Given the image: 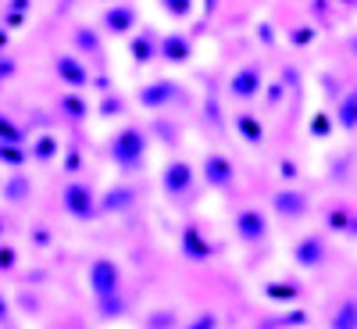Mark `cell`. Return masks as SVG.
<instances>
[{
    "label": "cell",
    "instance_id": "obj_15",
    "mask_svg": "<svg viewBox=\"0 0 357 329\" xmlns=\"http://www.w3.org/2000/svg\"><path fill=\"white\" fill-rule=\"evenodd\" d=\"M129 57L136 65H151L154 57H161V36L154 33L151 25H143L139 33L129 36Z\"/></svg>",
    "mask_w": 357,
    "mask_h": 329
},
{
    "label": "cell",
    "instance_id": "obj_50",
    "mask_svg": "<svg viewBox=\"0 0 357 329\" xmlns=\"http://www.w3.org/2000/svg\"><path fill=\"white\" fill-rule=\"evenodd\" d=\"M93 86L100 89V94H104V97L111 94V79H107V75H93Z\"/></svg>",
    "mask_w": 357,
    "mask_h": 329
},
{
    "label": "cell",
    "instance_id": "obj_14",
    "mask_svg": "<svg viewBox=\"0 0 357 329\" xmlns=\"http://www.w3.org/2000/svg\"><path fill=\"white\" fill-rule=\"evenodd\" d=\"M136 200H139V190L132 183H114L100 193V215H126Z\"/></svg>",
    "mask_w": 357,
    "mask_h": 329
},
{
    "label": "cell",
    "instance_id": "obj_8",
    "mask_svg": "<svg viewBox=\"0 0 357 329\" xmlns=\"http://www.w3.org/2000/svg\"><path fill=\"white\" fill-rule=\"evenodd\" d=\"M200 179L211 190H232L236 187V168H232V161L225 154L211 151V154H204V161H200Z\"/></svg>",
    "mask_w": 357,
    "mask_h": 329
},
{
    "label": "cell",
    "instance_id": "obj_4",
    "mask_svg": "<svg viewBox=\"0 0 357 329\" xmlns=\"http://www.w3.org/2000/svg\"><path fill=\"white\" fill-rule=\"evenodd\" d=\"M264 72H261V65L257 61H247L243 68H236L232 75H229V82H225V94L232 97V101H240V104H247V101H257L261 94H264Z\"/></svg>",
    "mask_w": 357,
    "mask_h": 329
},
{
    "label": "cell",
    "instance_id": "obj_47",
    "mask_svg": "<svg viewBox=\"0 0 357 329\" xmlns=\"http://www.w3.org/2000/svg\"><path fill=\"white\" fill-rule=\"evenodd\" d=\"M8 11H15V15H29V11H33V0H8Z\"/></svg>",
    "mask_w": 357,
    "mask_h": 329
},
{
    "label": "cell",
    "instance_id": "obj_31",
    "mask_svg": "<svg viewBox=\"0 0 357 329\" xmlns=\"http://www.w3.org/2000/svg\"><path fill=\"white\" fill-rule=\"evenodd\" d=\"M296 326H307V312L304 308H293V312H286V315H279L272 322H264L261 329H296Z\"/></svg>",
    "mask_w": 357,
    "mask_h": 329
},
{
    "label": "cell",
    "instance_id": "obj_34",
    "mask_svg": "<svg viewBox=\"0 0 357 329\" xmlns=\"http://www.w3.org/2000/svg\"><path fill=\"white\" fill-rule=\"evenodd\" d=\"M97 115H100V118H122V115H126V101L118 97V94H107V97L97 104Z\"/></svg>",
    "mask_w": 357,
    "mask_h": 329
},
{
    "label": "cell",
    "instance_id": "obj_45",
    "mask_svg": "<svg viewBox=\"0 0 357 329\" xmlns=\"http://www.w3.org/2000/svg\"><path fill=\"white\" fill-rule=\"evenodd\" d=\"M11 75H15V61H11V57H4V50H0V82L11 79Z\"/></svg>",
    "mask_w": 357,
    "mask_h": 329
},
{
    "label": "cell",
    "instance_id": "obj_43",
    "mask_svg": "<svg viewBox=\"0 0 357 329\" xmlns=\"http://www.w3.org/2000/svg\"><path fill=\"white\" fill-rule=\"evenodd\" d=\"M33 244H36V247H50V244H54V233H50L47 226H33Z\"/></svg>",
    "mask_w": 357,
    "mask_h": 329
},
{
    "label": "cell",
    "instance_id": "obj_2",
    "mask_svg": "<svg viewBox=\"0 0 357 329\" xmlns=\"http://www.w3.org/2000/svg\"><path fill=\"white\" fill-rule=\"evenodd\" d=\"M61 207H65L75 222H93V219L100 215V197L89 190L86 183L72 179V183L61 190Z\"/></svg>",
    "mask_w": 357,
    "mask_h": 329
},
{
    "label": "cell",
    "instance_id": "obj_57",
    "mask_svg": "<svg viewBox=\"0 0 357 329\" xmlns=\"http://www.w3.org/2000/svg\"><path fill=\"white\" fill-rule=\"evenodd\" d=\"M340 4H343V8H357V0H340Z\"/></svg>",
    "mask_w": 357,
    "mask_h": 329
},
{
    "label": "cell",
    "instance_id": "obj_55",
    "mask_svg": "<svg viewBox=\"0 0 357 329\" xmlns=\"http://www.w3.org/2000/svg\"><path fill=\"white\" fill-rule=\"evenodd\" d=\"M4 47H8V29L0 25V50H4Z\"/></svg>",
    "mask_w": 357,
    "mask_h": 329
},
{
    "label": "cell",
    "instance_id": "obj_44",
    "mask_svg": "<svg viewBox=\"0 0 357 329\" xmlns=\"http://www.w3.org/2000/svg\"><path fill=\"white\" fill-rule=\"evenodd\" d=\"M29 22V15H15V11H4V29H22Z\"/></svg>",
    "mask_w": 357,
    "mask_h": 329
},
{
    "label": "cell",
    "instance_id": "obj_58",
    "mask_svg": "<svg viewBox=\"0 0 357 329\" xmlns=\"http://www.w3.org/2000/svg\"><path fill=\"white\" fill-rule=\"evenodd\" d=\"M0 86H4V82H0Z\"/></svg>",
    "mask_w": 357,
    "mask_h": 329
},
{
    "label": "cell",
    "instance_id": "obj_7",
    "mask_svg": "<svg viewBox=\"0 0 357 329\" xmlns=\"http://www.w3.org/2000/svg\"><path fill=\"white\" fill-rule=\"evenodd\" d=\"M54 75L68 89H75V94H82L86 86H93V75H89V68H86V61L79 54H57L54 57Z\"/></svg>",
    "mask_w": 357,
    "mask_h": 329
},
{
    "label": "cell",
    "instance_id": "obj_51",
    "mask_svg": "<svg viewBox=\"0 0 357 329\" xmlns=\"http://www.w3.org/2000/svg\"><path fill=\"white\" fill-rule=\"evenodd\" d=\"M8 315H11V305H8V297L0 293V322H8Z\"/></svg>",
    "mask_w": 357,
    "mask_h": 329
},
{
    "label": "cell",
    "instance_id": "obj_12",
    "mask_svg": "<svg viewBox=\"0 0 357 329\" xmlns=\"http://www.w3.org/2000/svg\"><path fill=\"white\" fill-rule=\"evenodd\" d=\"M329 258V244H325L321 233H304L301 240L293 244V265L296 268H318Z\"/></svg>",
    "mask_w": 357,
    "mask_h": 329
},
{
    "label": "cell",
    "instance_id": "obj_48",
    "mask_svg": "<svg viewBox=\"0 0 357 329\" xmlns=\"http://www.w3.org/2000/svg\"><path fill=\"white\" fill-rule=\"evenodd\" d=\"M65 172H79V147L72 143V151H68V158H65Z\"/></svg>",
    "mask_w": 357,
    "mask_h": 329
},
{
    "label": "cell",
    "instance_id": "obj_23",
    "mask_svg": "<svg viewBox=\"0 0 357 329\" xmlns=\"http://www.w3.org/2000/svg\"><path fill=\"white\" fill-rule=\"evenodd\" d=\"M329 329H357V297H343L329 315Z\"/></svg>",
    "mask_w": 357,
    "mask_h": 329
},
{
    "label": "cell",
    "instance_id": "obj_11",
    "mask_svg": "<svg viewBox=\"0 0 357 329\" xmlns=\"http://www.w3.org/2000/svg\"><path fill=\"white\" fill-rule=\"evenodd\" d=\"M178 251H183V258H186V261H193V265L211 261V254H215L211 240L204 236V229H200L197 222H186L183 229H178Z\"/></svg>",
    "mask_w": 357,
    "mask_h": 329
},
{
    "label": "cell",
    "instance_id": "obj_18",
    "mask_svg": "<svg viewBox=\"0 0 357 329\" xmlns=\"http://www.w3.org/2000/svg\"><path fill=\"white\" fill-rule=\"evenodd\" d=\"M325 229L329 233H347V236H357V215L350 212L347 204H329V212H325Z\"/></svg>",
    "mask_w": 357,
    "mask_h": 329
},
{
    "label": "cell",
    "instance_id": "obj_28",
    "mask_svg": "<svg viewBox=\"0 0 357 329\" xmlns=\"http://www.w3.org/2000/svg\"><path fill=\"white\" fill-rule=\"evenodd\" d=\"M0 143H18V147H25V143H33V140H25V129L15 122L11 115L0 111Z\"/></svg>",
    "mask_w": 357,
    "mask_h": 329
},
{
    "label": "cell",
    "instance_id": "obj_53",
    "mask_svg": "<svg viewBox=\"0 0 357 329\" xmlns=\"http://www.w3.org/2000/svg\"><path fill=\"white\" fill-rule=\"evenodd\" d=\"M347 50L357 57V33H354V36H347Z\"/></svg>",
    "mask_w": 357,
    "mask_h": 329
},
{
    "label": "cell",
    "instance_id": "obj_38",
    "mask_svg": "<svg viewBox=\"0 0 357 329\" xmlns=\"http://www.w3.org/2000/svg\"><path fill=\"white\" fill-rule=\"evenodd\" d=\"M286 89H289V86H286L282 79L268 82V86H264V104H268V108H279V104H282V97H286Z\"/></svg>",
    "mask_w": 357,
    "mask_h": 329
},
{
    "label": "cell",
    "instance_id": "obj_13",
    "mask_svg": "<svg viewBox=\"0 0 357 329\" xmlns=\"http://www.w3.org/2000/svg\"><path fill=\"white\" fill-rule=\"evenodd\" d=\"M136 22H139V15H136L132 4H111L100 15V29H104L107 36H129L132 29H136Z\"/></svg>",
    "mask_w": 357,
    "mask_h": 329
},
{
    "label": "cell",
    "instance_id": "obj_52",
    "mask_svg": "<svg viewBox=\"0 0 357 329\" xmlns=\"http://www.w3.org/2000/svg\"><path fill=\"white\" fill-rule=\"evenodd\" d=\"M311 15L325 18V0H311Z\"/></svg>",
    "mask_w": 357,
    "mask_h": 329
},
{
    "label": "cell",
    "instance_id": "obj_5",
    "mask_svg": "<svg viewBox=\"0 0 357 329\" xmlns=\"http://www.w3.org/2000/svg\"><path fill=\"white\" fill-rule=\"evenodd\" d=\"M86 279H89V290H93V301L122 293V268H118V261H111V258H93L89 261Z\"/></svg>",
    "mask_w": 357,
    "mask_h": 329
},
{
    "label": "cell",
    "instance_id": "obj_17",
    "mask_svg": "<svg viewBox=\"0 0 357 329\" xmlns=\"http://www.w3.org/2000/svg\"><path fill=\"white\" fill-rule=\"evenodd\" d=\"M29 197H33V179H29L25 172H8V179L0 183V200L25 204Z\"/></svg>",
    "mask_w": 357,
    "mask_h": 329
},
{
    "label": "cell",
    "instance_id": "obj_16",
    "mask_svg": "<svg viewBox=\"0 0 357 329\" xmlns=\"http://www.w3.org/2000/svg\"><path fill=\"white\" fill-rule=\"evenodd\" d=\"M193 57V40L186 33H165L161 36V61L168 65H190Z\"/></svg>",
    "mask_w": 357,
    "mask_h": 329
},
{
    "label": "cell",
    "instance_id": "obj_22",
    "mask_svg": "<svg viewBox=\"0 0 357 329\" xmlns=\"http://www.w3.org/2000/svg\"><path fill=\"white\" fill-rule=\"evenodd\" d=\"M236 133L243 136L247 147H261L264 143V122L254 111H240V115H236Z\"/></svg>",
    "mask_w": 357,
    "mask_h": 329
},
{
    "label": "cell",
    "instance_id": "obj_49",
    "mask_svg": "<svg viewBox=\"0 0 357 329\" xmlns=\"http://www.w3.org/2000/svg\"><path fill=\"white\" fill-rule=\"evenodd\" d=\"M282 82H286L289 89H301V75H296V68H286V72H282Z\"/></svg>",
    "mask_w": 357,
    "mask_h": 329
},
{
    "label": "cell",
    "instance_id": "obj_41",
    "mask_svg": "<svg viewBox=\"0 0 357 329\" xmlns=\"http://www.w3.org/2000/svg\"><path fill=\"white\" fill-rule=\"evenodd\" d=\"M318 79H321V86H325V94H329L333 101H340V97H343V94H340V82H336V75H333V72H321Z\"/></svg>",
    "mask_w": 357,
    "mask_h": 329
},
{
    "label": "cell",
    "instance_id": "obj_33",
    "mask_svg": "<svg viewBox=\"0 0 357 329\" xmlns=\"http://www.w3.org/2000/svg\"><path fill=\"white\" fill-rule=\"evenodd\" d=\"M333 126H336V122L329 118V111H314L311 122H307V129H311L314 140H329V136H333Z\"/></svg>",
    "mask_w": 357,
    "mask_h": 329
},
{
    "label": "cell",
    "instance_id": "obj_20",
    "mask_svg": "<svg viewBox=\"0 0 357 329\" xmlns=\"http://www.w3.org/2000/svg\"><path fill=\"white\" fill-rule=\"evenodd\" d=\"M57 154H61V140H57V133H40L33 143H29V158H33L36 165H50Z\"/></svg>",
    "mask_w": 357,
    "mask_h": 329
},
{
    "label": "cell",
    "instance_id": "obj_54",
    "mask_svg": "<svg viewBox=\"0 0 357 329\" xmlns=\"http://www.w3.org/2000/svg\"><path fill=\"white\" fill-rule=\"evenodd\" d=\"M215 8H218V0H204V15H215Z\"/></svg>",
    "mask_w": 357,
    "mask_h": 329
},
{
    "label": "cell",
    "instance_id": "obj_10",
    "mask_svg": "<svg viewBox=\"0 0 357 329\" xmlns=\"http://www.w3.org/2000/svg\"><path fill=\"white\" fill-rule=\"evenodd\" d=\"M272 212L286 222H301L307 212H311V197L304 190H293V187H282L272 193Z\"/></svg>",
    "mask_w": 357,
    "mask_h": 329
},
{
    "label": "cell",
    "instance_id": "obj_26",
    "mask_svg": "<svg viewBox=\"0 0 357 329\" xmlns=\"http://www.w3.org/2000/svg\"><path fill=\"white\" fill-rule=\"evenodd\" d=\"M200 115H204V122L211 126V129H222V101H218V86L207 89V97L200 104Z\"/></svg>",
    "mask_w": 357,
    "mask_h": 329
},
{
    "label": "cell",
    "instance_id": "obj_29",
    "mask_svg": "<svg viewBox=\"0 0 357 329\" xmlns=\"http://www.w3.org/2000/svg\"><path fill=\"white\" fill-rule=\"evenodd\" d=\"M29 161V151L18 143H0V165L11 168V172H22V165Z\"/></svg>",
    "mask_w": 357,
    "mask_h": 329
},
{
    "label": "cell",
    "instance_id": "obj_21",
    "mask_svg": "<svg viewBox=\"0 0 357 329\" xmlns=\"http://www.w3.org/2000/svg\"><path fill=\"white\" fill-rule=\"evenodd\" d=\"M72 47L86 57H100L104 54V43H100V33L93 25H75L72 29Z\"/></svg>",
    "mask_w": 357,
    "mask_h": 329
},
{
    "label": "cell",
    "instance_id": "obj_32",
    "mask_svg": "<svg viewBox=\"0 0 357 329\" xmlns=\"http://www.w3.org/2000/svg\"><path fill=\"white\" fill-rule=\"evenodd\" d=\"M143 326H146V329H178V315H175L172 308H154L151 315H146Z\"/></svg>",
    "mask_w": 357,
    "mask_h": 329
},
{
    "label": "cell",
    "instance_id": "obj_56",
    "mask_svg": "<svg viewBox=\"0 0 357 329\" xmlns=\"http://www.w3.org/2000/svg\"><path fill=\"white\" fill-rule=\"evenodd\" d=\"M4 233H8V222H4V219H0V240H4Z\"/></svg>",
    "mask_w": 357,
    "mask_h": 329
},
{
    "label": "cell",
    "instance_id": "obj_25",
    "mask_svg": "<svg viewBox=\"0 0 357 329\" xmlns=\"http://www.w3.org/2000/svg\"><path fill=\"white\" fill-rule=\"evenodd\" d=\"M264 297L268 301H279V305H289L301 297V286L289 283V279H272V283H264Z\"/></svg>",
    "mask_w": 357,
    "mask_h": 329
},
{
    "label": "cell",
    "instance_id": "obj_42",
    "mask_svg": "<svg viewBox=\"0 0 357 329\" xmlns=\"http://www.w3.org/2000/svg\"><path fill=\"white\" fill-rule=\"evenodd\" d=\"M279 175H282V183H293V179L301 175V168H296L293 158H282V161H279Z\"/></svg>",
    "mask_w": 357,
    "mask_h": 329
},
{
    "label": "cell",
    "instance_id": "obj_9",
    "mask_svg": "<svg viewBox=\"0 0 357 329\" xmlns=\"http://www.w3.org/2000/svg\"><path fill=\"white\" fill-rule=\"evenodd\" d=\"M232 229H236V240L240 244H261L268 236V215L261 207H240L232 219Z\"/></svg>",
    "mask_w": 357,
    "mask_h": 329
},
{
    "label": "cell",
    "instance_id": "obj_19",
    "mask_svg": "<svg viewBox=\"0 0 357 329\" xmlns=\"http://www.w3.org/2000/svg\"><path fill=\"white\" fill-rule=\"evenodd\" d=\"M336 126L343 133H354L357 129V82L350 89H343V97L336 101Z\"/></svg>",
    "mask_w": 357,
    "mask_h": 329
},
{
    "label": "cell",
    "instance_id": "obj_40",
    "mask_svg": "<svg viewBox=\"0 0 357 329\" xmlns=\"http://www.w3.org/2000/svg\"><path fill=\"white\" fill-rule=\"evenodd\" d=\"M15 265H18V251L8 247V244H0V272H11Z\"/></svg>",
    "mask_w": 357,
    "mask_h": 329
},
{
    "label": "cell",
    "instance_id": "obj_1",
    "mask_svg": "<svg viewBox=\"0 0 357 329\" xmlns=\"http://www.w3.org/2000/svg\"><path fill=\"white\" fill-rule=\"evenodd\" d=\"M146 147H151V133L139 126H122L107 140V158L114 161L118 172L136 175L146 165Z\"/></svg>",
    "mask_w": 357,
    "mask_h": 329
},
{
    "label": "cell",
    "instance_id": "obj_37",
    "mask_svg": "<svg viewBox=\"0 0 357 329\" xmlns=\"http://www.w3.org/2000/svg\"><path fill=\"white\" fill-rule=\"evenodd\" d=\"M183 329H218V312H211V308H204V312H197Z\"/></svg>",
    "mask_w": 357,
    "mask_h": 329
},
{
    "label": "cell",
    "instance_id": "obj_6",
    "mask_svg": "<svg viewBox=\"0 0 357 329\" xmlns=\"http://www.w3.org/2000/svg\"><path fill=\"white\" fill-rule=\"evenodd\" d=\"M175 101H183V86L175 79H151L146 86H139V94H136V104L146 108V111H168Z\"/></svg>",
    "mask_w": 357,
    "mask_h": 329
},
{
    "label": "cell",
    "instance_id": "obj_35",
    "mask_svg": "<svg viewBox=\"0 0 357 329\" xmlns=\"http://www.w3.org/2000/svg\"><path fill=\"white\" fill-rule=\"evenodd\" d=\"M158 8L168 18H190L193 15V0H158Z\"/></svg>",
    "mask_w": 357,
    "mask_h": 329
},
{
    "label": "cell",
    "instance_id": "obj_30",
    "mask_svg": "<svg viewBox=\"0 0 357 329\" xmlns=\"http://www.w3.org/2000/svg\"><path fill=\"white\" fill-rule=\"evenodd\" d=\"M126 297L122 293H114V297H100V301H97V312H100V319L104 322H111V319H122L126 315Z\"/></svg>",
    "mask_w": 357,
    "mask_h": 329
},
{
    "label": "cell",
    "instance_id": "obj_3",
    "mask_svg": "<svg viewBox=\"0 0 357 329\" xmlns=\"http://www.w3.org/2000/svg\"><path fill=\"white\" fill-rule=\"evenodd\" d=\"M193 187H197V168L190 161L175 158V161H168L161 168V193L168 200H186L193 193Z\"/></svg>",
    "mask_w": 357,
    "mask_h": 329
},
{
    "label": "cell",
    "instance_id": "obj_24",
    "mask_svg": "<svg viewBox=\"0 0 357 329\" xmlns=\"http://www.w3.org/2000/svg\"><path fill=\"white\" fill-rule=\"evenodd\" d=\"M57 111H61L65 118H72V122H86V115H89V104L82 94H75V89H68V94L57 101Z\"/></svg>",
    "mask_w": 357,
    "mask_h": 329
},
{
    "label": "cell",
    "instance_id": "obj_36",
    "mask_svg": "<svg viewBox=\"0 0 357 329\" xmlns=\"http://www.w3.org/2000/svg\"><path fill=\"white\" fill-rule=\"evenodd\" d=\"M347 179H350V154L343 151L329 161V183H347Z\"/></svg>",
    "mask_w": 357,
    "mask_h": 329
},
{
    "label": "cell",
    "instance_id": "obj_46",
    "mask_svg": "<svg viewBox=\"0 0 357 329\" xmlns=\"http://www.w3.org/2000/svg\"><path fill=\"white\" fill-rule=\"evenodd\" d=\"M257 36H261V43H264V47H272V43H275V33H272V25H268V22H261V25H257Z\"/></svg>",
    "mask_w": 357,
    "mask_h": 329
},
{
    "label": "cell",
    "instance_id": "obj_39",
    "mask_svg": "<svg viewBox=\"0 0 357 329\" xmlns=\"http://www.w3.org/2000/svg\"><path fill=\"white\" fill-rule=\"evenodd\" d=\"M154 133L161 136L165 147H175V143H178V126H168L165 118H158V122H154Z\"/></svg>",
    "mask_w": 357,
    "mask_h": 329
},
{
    "label": "cell",
    "instance_id": "obj_27",
    "mask_svg": "<svg viewBox=\"0 0 357 329\" xmlns=\"http://www.w3.org/2000/svg\"><path fill=\"white\" fill-rule=\"evenodd\" d=\"M286 40L293 43V47H311L314 40H318V25L314 22H301V25H293V29H286Z\"/></svg>",
    "mask_w": 357,
    "mask_h": 329
}]
</instances>
